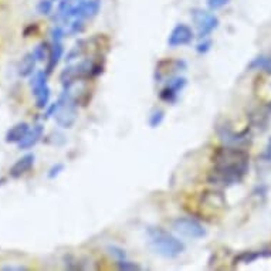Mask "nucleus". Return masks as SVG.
I'll use <instances>...</instances> for the list:
<instances>
[{
    "label": "nucleus",
    "instance_id": "f257e3e1",
    "mask_svg": "<svg viewBox=\"0 0 271 271\" xmlns=\"http://www.w3.org/2000/svg\"><path fill=\"white\" fill-rule=\"evenodd\" d=\"M213 163L215 166L208 178L209 183L219 186L237 185L249 172V153L239 146L219 148L213 155Z\"/></svg>",
    "mask_w": 271,
    "mask_h": 271
},
{
    "label": "nucleus",
    "instance_id": "f03ea898",
    "mask_svg": "<svg viewBox=\"0 0 271 271\" xmlns=\"http://www.w3.org/2000/svg\"><path fill=\"white\" fill-rule=\"evenodd\" d=\"M148 236H149L153 250L162 257L175 258L181 256L185 251V244L182 243L178 237H175L174 234H171L169 231L160 227H149Z\"/></svg>",
    "mask_w": 271,
    "mask_h": 271
},
{
    "label": "nucleus",
    "instance_id": "7ed1b4c3",
    "mask_svg": "<svg viewBox=\"0 0 271 271\" xmlns=\"http://www.w3.org/2000/svg\"><path fill=\"white\" fill-rule=\"evenodd\" d=\"M99 73H103V67L88 58L74 65L65 67L60 74V81L63 84V88H71V85L76 83L77 80L91 78V77L98 76Z\"/></svg>",
    "mask_w": 271,
    "mask_h": 271
},
{
    "label": "nucleus",
    "instance_id": "20e7f679",
    "mask_svg": "<svg viewBox=\"0 0 271 271\" xmlns=\"http://www.w3.org/2000/svg\"><path fill=\"white\" fill-rule=\"evenodd\" d=\"M58 110H57L56 118L57 125L64 129H70L76 124L77 119V99L70 92V88H63V94L58 98Z\"/></svg>",
    "mask_w": 271,
    "mask_h": 271
},
{
    "label": "nucleus",
    "instance_id": "39448f33",
    "mask_svg": "<svg viewBox=\"0 0 271 271\" xmlns=\"http://www.w3.org/2000/svg\"><path fill=\"white\" fill-rule=\"evenodd\" d=\"M47 76L49 74L46 71H37L31 76V80H30V88L36 98V107L39 110L47 108L50 95H51V91L47 84Z\"/></svg>",
    "mask_w": 271,
    "mask_h": 271
},
{
    "label": "nucleus",
    "instance_id": "423d86ee",
    "mask_svg": "<svg viewBox=\"0 0 271 271\" xmlns=\"http://www.w3.org/2000/svg\"><path fill=\"white\" fill-rule=\"evenodd\" d=\"M190 16H192V20L197 28V37L202 40L212 35L216 28L219 27V19L208 10L196 7L190 12Z\"/></svg>",
    "mask_w": 271,
    "mask_h": 271
},
{
    "label": "nucleus",
    "instance_id": "0eeeda50",
    "mask_svg": "<svg viewBox=\"0 0 271 271\" xmlns=\"http://www.w3.org/2000/svg\"><path fill=\"white\" fill-rule=\"evenodd\" d=\"M99 7H101V0H77L63 17V21H69L70 19H81V20L92 19L98 14Z\"/></svg>",
    "mask_w": 271,
    "mask_h": 271
},
{
    "label": "nucleus",
    "instance_id": "6e6552de",
    "mask_svg": "<svg viewBox=\"0 0 271 271\" xmlns=\"http://www.w3.org/2000/svg\"><path fill=\"white\" fill-rule=\"evenodd\" d=\"M174 229L182 234V236L188 237V239H203L208 234V230L205 229V226L200 223L192 219V217H179L174 222Z\"/></svg>",
    "mask_w": 271,
    "mask_h": 271
},
{
    "label": "nucleus",
    "instance_id": "1a4fd4ad",
    "mask_svg": "<svg viewBox=\"0 0 271 271\" xmlns=\"http://www.w3.org/2000/svg\"><path fill=\"white\" fill-rule=\"evenodd\" d=\"M193 30L189 27L188 24H176L172 31L167 36V44L169 47L176 49V47H182V46H188L193 40Z\"/></svg>",
    "mask_w": 271,
    "mask_h": 271
},
{
    "label": "nucleus",
    "instance_id": "9d476101",
    "mask_svg": "<svg viewBox=\"0 0 271 271\" xmlns=\"http://www.w3.org/2000/svg\"><path fill=\"white\" fill-rule=\"evenodd\" d=\"M188 80L185 77H171L166 85L160 91V99L165 103H175L178 95L181 94L183 88L186 87Z\"/></svg>",
    "mask_w": 271,
    "mask_h": 271
},
{
    "label": "nucleus",
    "instance_id": "9b49d317",
    "mask_svg": "<svg viewBox=\"0 0 271 271\" xmlns=\"http://www.w3.org/2000/svg\"><path fill=\"white\" fill-rule=\"evenodd\" d=\"M217 133L222 141H224L227 145L231 146H240L246 144L249 141V132H234L230 126H219L217 128Z\"/></svg>",
    "mask_w": 271,
    "mask_h": 271
},
{
    "label": "nucleus",
    "instance_id": "f8f14e48",
    "mask_svg": "<svg viewBox=\"0 0 271 271\" xmlns=\"http://www.w3.org/2000/svg\"><path fill=\"white\" fill-rule=\"evenodd\" d=\"M35 153H26L24 156H21L20 159H17L14 162L12 167L9 169V175L13 179H19L23 175H26L33 167L35 165Z\"/></svg>",
    "mask_w": 271,
    "mask_h": 271
},
{
    "label": "nucleus",
    "instance_id": "ddd939ff",
    "mask_svg": "<svg viewBox=\"0 0 271 271\" xmlns=\"http://www.w3.org/2000/svg\"><path fill=\"white\" fill-rule=\"evenodd\" d=\"M43 135H44V126H43L42 124H37V125H35L33 128H30L27 135L17 144V145H19V149H21V151L31 149L33 146L37 145V144L40 142Z\"/></svg>",
    "mask_w": 271,
    "mask_h": 271
},
{
    "label": "nucleus",
    "instance_id": "4468645a",
    "mask_svg": "<svg viewBox=\"0 0 271 271\" xmlns=\"http://www.w3.org/2000/svg\"><path fill=\"white\" fill-rule=\"evenodd\" d=\"M30 131V126L27 122H17L16 125H13L9 131L6 132L5 137V142L6 144H19L21 139L24 138L27 132Z\"/></svg>",
    "mask_w": 271,
    "mask_h": 271
},
{
    "label": "nucleus",
    "instance_id": "2eb2a0df",
    "mask_svg": "<svg viewBox=\"0 0 271 271\" xmlns=\"http://www.w3.org/2000/svg\"><path fill=\"white\" fill-rule=\"evenodd\" d=\"M64 54V47L63 43L61 42H53L51 46H50V53H49V58H47V69H46V73L50 74L53 73V70L56 69L60 60L63 58Z\"/></svg>",
    "mask_w": 271,
    "mask_h": 271
},
{
    "label": "nucleus",
    "instance_id": "dca6fc26",
    "mask_svg": "<svg viewBox=\"0 0 271 271\" xmlns=\"http://www.w3.org/2000/svg\"><path fill=\"white\" fill-rule=\"evenodd\" d=\"M36 64H37V58H36L35 54H33V51L24 54L23 58L20 60V63H19V67H17L19 76L23 77V78H27V77L33 76L36 71Z\"/></svg>",
    "mask_w": 271,
    "mask_h": 271
},
{
    "label": "nucleus",
    "instance_id": "f3484780",
    "mask_svg": "<svg viewBox=\"0 0 271 271\" xmlns=\"http://www.w3.org/2000/svg\"><path fill=\"white\" fill-rule=\"evenodd\" d=\"M163 64L166 65V69H163L160 64L156 65V80H163L166 78L171 73H175V71H179L182 67H186V63L185 61H181V60H163Z\"/></svg>",
    "mask_w": 271,
    "mask_h": 271
},
{
    "label": "nucleus",
    "instance_id": "a211bd4d",
    "mask_svg": "<svg viewBox=\"0 0 271 271\" xmlns=\"http://www.w3.org/2000/svg\"><path fill=\"white\" fill-rule=\"evenodd\" d=\"M271 256L270 251H244L234 258V264H250L261 257Z\"/></svg>",
    "mask_w": 271,
    "mask_h": 271
},
{
    "label": "nucleus",
    "instance_id": "6ab92c4d",
    "mask_svg": "<svg viewBox=\"0 0 271 271\" xmlns=\"http://www.w3.org/2000/svg\"><path fill=\"white\" fill-rule=\"evenodd\" d=\"M247 69L250 71H253V70H263L265 73L271 74V56H265V54L257 56L256 58L251 60L250 64L247 65Z\"/></svg>",
    "mask_w": 271,
    "mask_h": 271
},
{
    "label": "nucleus",
    "instance_id": "aec40b11",
    "mask_svg": "<svg viewBox=\"0 0 271 271\" xmlns=\"http://www.w3.org/2000/svg\"><path fill=\"white\" fill-rule=\"evenodd\" d=\"M49 53H50V46L46 42L40 43L36 46V49L33 50V54L37 58V61H44L49 58Z\"/></svg>",
    "mask_w": 271,
    "mask_h": 271
},
{
    "label": "nucleus",
    "instance_id": "412c9836",
    "mask_svg": "<svg viewBox=\"0 0 271 271\" xmlns=\"http://www.w3.org/2000/svg\"><path fill=\"white\" fill-rule=\"evenodd\" d=\"M163 119H165V112L162 111V110H155L149 115V121L148 122H149L151 128H158L163 122Z\"/></svg>",
    "mask_w": 271,
    "mask_h": 271
},
{
    "label": "nucleus",
    "instance_id": "4be33fe9",
    "mask_svg": "<svg viewBox=\"0 0 271 271\" xmlns=\"http://www.w3.org/2000/svg\"><path fill=\"white\" fill-rule=\"evenodd\" d=\"M53 0H40L39 3H37V12L40 14H44V16H47V14L51 13V10H53Z\"/></svg>",
    "mask_w": 271,
    "mask_h": 271
},
{
    "label": "nucleus",
    "instance_id": "5701e85b",
    "mask_svg": "<svg viewBox=\"0 0 271 271\" xmlns=\"http://www.w3.org/2000/svg\"><path fill=\"white\" fill-rule=\"evenodd\" d=\"M117 268L122 271H135L141 270L142 267L137 263H132V261H126V260H119L117 263Z\"/></svg>",
    "mask_w": 271,
    "mask_h": 271
},
{
    "label": "nucleus",
    "instance_id": "b1692460",
    "mask_svg": "<svg viewBox=\"0 0 271 271\" xmlns=\"http://www.w3.org/2000/svg\"><path fill=\"white\" fill-rule=\"evenodd\" d=\"M84 28H85L84 20H81V19H74V21L70 24V33H71V35H78V33L83 31Z\"/></svg>",
    "mask_w": 271,
    "mask_h": 271
},
{
    "label": "nucleus",
    "instance_id": "393cba45",
    "mask_svg": "<svg viewBox=\"0 0 271 271\" xmlns=\"http://www.w3.org/2000/svg\"><path fill=\"white\" fill-rule=\"evenodd\" d=\"M63 171H64L63 163H56V165H53V166L49 169V172H47V178H49V179H56L57 176L61 174Z\"/></svg>",
    "mask_w": 271,
    "mask_h": 271
},
{
    "label": "nucleus",
    "instance_id": "a878e982",
    "mask_svg": "<svg viewBox=\"0 0 271 271\" xmlns=\"http://www.w3.org/2000/svg\"><path fill=\"white\" fill-rule=\"evenodd\" d=\"M229 2L230 0H206L210 10H219V9H222L226 5H229Z\"/></svg>",
    "mask_w": 271,
    "mask_h": 271
},
{
    "label": "nucleus",
    "instance_id": "bb28decb",
    "mask_svg": "<svg viewBox=\"0 0 271 271\" xmlns=\"http://www.w3.org/2000/svg\"><path fill=\"white\" fill-rule=\"evenodd\" d=\"M108 250H110V254L111 256H114V257L117 258V260H125L126 254L125 251L122 250V249H119V247H117V246H110L108 247Z\"/></svg>",
    "mask_w": 271,
    "mask_h": 271
},
{
    "label": "nucleus",
    "instance_id": "cd10ccee",
    "mask_svg": "<svg viewBox=\"0 0 271 271\" xmlns=\"http://www.w3.org/2000/svg\"><path fill=\"white\" fill-rule=\"evenodd\" d=\"M64 28L63 27H54L51 30V39H53V42H61L64 39Z\"/></svg>",
    "mask_w": 271,
    "mask_h": 271
},
{
    "label": "nucleus",
    "instance_id": "c85d7f7f",
    "mask_svg": "<svg viewBox=\"0 0 271 271\" xmlns=\"http://www.w3.org/2000/svg\"><path fill=\"white\" fill-rule=\"evenodd\" d=\"M210 47H212V42H210V40H205V39H203V43L197 44L196 51H197V53H200V54H205V53H208L209 50H210Z\"/></svg>",
    "mask_w": 271,
    "mask_h": 271
},
{
    "label": "nucleus",
    "instance_id": "c756f323",
    "mask_svg": "<svg viewBox=\"0 0 271 271\" xmlns=\"http://www.w3.org/2000/svg\"><path fill=\"white\" fill-rule=\"evenodd\" d=\"M2 270L5 271H21V270H27V267H24V265H3L2 267Z\"/></svg>",
    "mask_w": 271,
    "mask_h": 271
},
{
    "label": "nucleus",
    "instance_id": "7c9ffc66",
    "mask_svg": "<svg viewBox=\"0 0 271 271\" xmlns=\"http://www.w3.org/2000/svg\"><path fill=\"white\" fill-rule=\"evenodd\" d=\"M265 162H271V139L268 141V145H267V151L264 153Z\"/></svg>",
    "mask_w": 271,
    "mask_h": 271
}]
</instances>
